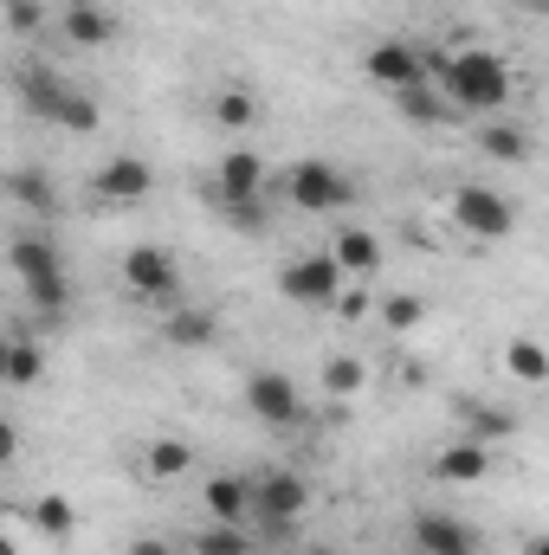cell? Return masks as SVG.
<instances>
[{
    "mask_svg": "<svg viewBox=\"0 0 549 555\" xmlns=\"http://www.w3.org/2000/svg\"><path fill=\"white\" fill-rule=\"evenodd\" d=\"M478 155H485V162H505V168H524V162L537 155V142H531L524 124L491 117V124H478Z\"/></svg>",
    "mask_w": 549,
    "mask_h": 555,
    "instance_id": "cell-22",
    "label": "cell"
},
{
    "mask_svg": "<svg viewBox=\"0 0 549 555\" xmlns=\"http://www.w3.org/2000/svg\"><path fill=\"white\" fill-rule=\"evenodd\" d=\"M395 111L408 117L413 130H446V124H459V111H452V98H446L439 85H413V91H401Z\"/></svg>",
    "mask_w": 549,
    "mask_h": 555,
    "instance_id": "cell-25",
    "label": "cell"
},
{
    "mask_svg": "<svg viewBox=\"0 0 549 555\" xmlns=\"http://www.w3.org/2000/svg\"><path fill=\"white\" fill-rule=\"evenodd\" d=\"M524 555H549V530H531L524 537Z\"/></svg>",
    "mask_w": 549,
    "mask_h": 555,
    "instance_id": "cell-36",
    "label": "cell"
},
{
    "mask_svg": "<svg viewBox=\"0 0 549 555\" xmlns=\"http://www.w3.org/2000/svg\"><path fill=\"white\" fill-rule=\"evenodd\" d=\"M149 194H155V168L142 155H104L91 168V201H104V207H137Z\"/></svg>",
    "mask_w": 549,
    "mask_h": 555,
    "instance_id": "cell-11",
    "label": "cell"
},
{
    "mask_svg": "<svg viewBox=\"0 0 549 555\" xmlns=\"http://www.w3.org/2000/svg\"><path fill=\"white\" fill-rule=\"evenodd\" d=\"M291 555H343V550H330V543H297Z\"/></svg>",
    "mask_w": 549,
    "mask_h": 555,
    "instance_id": "cell-37",
    "label": "cell"
},
{
    "mask_svg": "<svg viewBox=\"0 0 549 555\" xmlns=\"http://www.w3.org/2000/svg\"><path fill=\"white\" fill-rule=\"evenodd\" d=\"M124 555H181L168 537H155V530H137L130 543H124Z\"/></svg>",
    "mask_w": 549,
    "mask_h": 555,
    "instance_id": "cell-34",
    "label": "cell"
},
{
    "mask_svg": "<svg viewBox=\"0 0 549 555\" xmlns=\"http://www.w3.org/2000/svg\"><path fill=\"white\" fill-rule=\"evenodd\" d=\"M246 414L259 426H297L304 420V395L284 369H253L246 375Z\"/></svg>",
    "mask_w": 549,
    "mask_h": 555,
    "instance_id": "cell-13",
    "label": "cell"
},
{
    "mask_svg": "<svg viewBox=\"0 0 549 555\" xmlns=\"http://www.w3.org/2000/svg\"><path fill=\"white\" fill-rule=\"evenodd\" d=\"M349 272L336 266V253H297L278 266V297L284 304H304V310H336Z\"/></svg>",
    "mask_w": 549,
    "mask_h": 555,
    "instance_id": "cell-8",
    "label": "cell"
},
{
    "mask_svg": "<svg viewBox=\"0 0 549 555\" xmlns=\"http://www.w3.org/2000/svg\"><path fill=\"white\" fill-rule=\"evenodd\" d=\"M518 7H531V13H549V0H518Z\"/></svg>",
    "mask_w": 549,
    "mask_h": 555,
    "instance_id": "cell-38",
    "label": "cell"
},
{
    "mask_svg": "<svg viewBox=\"0 0 549 555\" xmlns=\"http://www.w3.org/2000/svg\"><path fill=\"white\" fill-rule=\"evenodd\" d=\"M7 266H13L26 304H33V323L20 317V330H65V310H72V266H65L59 240L26 227V233L7 240Z\"/></svg>",
    "mask_w": 549,
    "mask_h": 555,
    "instance_id": "cell-1",
    "label": "cell"
},
{
    "mask_svg": "<svg viewBox=\"0 0 549 555\" xmlns=\"http://www.w3.org/2000/svg\"><path fill=\"white\" fill-rule=\"evenodd\" d=\"M13 98L39 117V124H59L65 137H91L98 124H104V104L85 91V85H72L65 72H52V65H20L13 72Z\"/></svg>",
    "mask_w": 549,
    "mask_h": 555,
    "instance_id": "cell-3",
    "label": "cell"
},
{
    "mask_svg": "<svg viewBox=\"0 0 549 555\" xmlns=\"http://www.w3.org/2000/svg\"><path fill=\"white\" fill-rule=\"evenodd\" d=\"M117 278H124V291H130L137 304H155V310H175V297H181V259H175L168 246H155V240L130 246V253L117 259Z\"/></svg>",
    "mask_w": 549,
    "mask_h": 555,
    "instance_id": "cell-7",
    "label": "cell"
},
{
    "mask_svg": "<svg viewBox=\"0 0 549 555\" xmlns=\"http://www.w3.org/2000/svg\"><path fill=\"white\" fill-rule=\"evenodd\" d=\"M505 375L524 382V388H549V349L537 336H511L505 343Z\"/></svg>",
    "mask_w": 549,
    "mask_h": 555,
    "instance_id": "cell-27",
    "label": "cell"
},
{
    "mask_svg": "<svg viewBox=\"0 0 549 555\" xmlns=\"http://www.w3.org/2000/svg\"><path fill=\"white\" fill-rule=\"evenodd\" d=\"M317 382H323L330 401H356V395L369 388V362H362V356H330V362L317 369Z\"/></svg>",
    "mask_w": 549,
    "mask_h": 555,
    "instance_id": "cell-29",
    "label": "cell"
},
{
    "mask_svg": "<svg viewBox=\"0 0 549 555\" xmlns=\"http://www.w3.org/2000/svg\"><path fill=\"white\" fill-rule=\"evenodd\" d=\"M452 420H459V439H478V446H498V439L518 433V414L498 408V401H485V395H459Z\"/></svg>",
    "mask_w": 549,
    "mask_h": 555,
    "instance_id": "cell-15",
    "label": "cell"
},
{
    "mask_svg": "<svg viewBox=\"0 0 549 555\" xmlns=\"http://www.w3.org/2000/svg\"><path fill=\"white\" fill-rule=\"evenodd\" d=\"M408 550L413 555H478V530L452 511H413L408 517Z\"/></svg>",
    "mask_w": 549,
    "mask_h": 555,
    "instance_id": "cell-12",
    "label": "cell"
},
{
    "mask_svg": "<svg viewBox=\"0 0 549 555\" xmlns=\"http://www.w3.org/2000/svg\"><path fill=\"white\" fill-rule=\"evenodd\" d=\"M375 323H382L388 336H413V330L426 323V297H413V291H388V297L375 304Z\"/></svg>",
    "mask_w": 549,
    "mask_h": 555,
    "instance_id": "cell-30",
    "label": "cell"
},
{
    "mask_svg": "<svg viewBox=\"0 0 549 555\" xmlns=\"http://www.w3.org/2000/svg\"><path fill=\"white\" fill-rule=\"evenodd\" d=\"M278 181H284V201H291L297 214H349V207L362 201L356 175H349V168H336V162H323V155L291 162Z\"/></svg>",
    "mask_w": 549,
    "mask_h": 555,
    "instance_id": "cell-5",
    "label": "cell"
},
{
    "mask_svg": "<svg viewBox=\"0 0 549 555\" xmlns=\"http://www.w3.org/2000/svg\"><path fill=\"white\" fill-rule=\"evenodd\" d=\"M46 20H52L46 0H7V33H13V39H33Z\"/></svg>",
    "mask_w": 549,
    "mask_h": 555,
    "instance_id": "cell-32",
    "label": "cell"
},
{
    "mask_svg": "<svg viewBox=\"0 0 549 555\" xmlns=\"http://www.w3.org/2000/svg\"><path fill=\"white\" fill-rule=\"evenodd\" d=\"M188 555H259V537L246 524H207L188 537Z\"/></svg>",
    "mask_w": 549,
    "mask_h": 555,
    "instance_id": "cell-28",
    "label": "cell"
},
{
    "mask_svg": "<svg viewBox=\"0 0 549 555\" xmlns=\"http://www.w3.org/2000/svg\"><path fill=\"white\" fill-rule=\"evenodd\" d=\"M433 85L452 98L459 117H505V104H511V91H518V72H511V59L491 52V46H459V52L433 59Z\"/></svg>",
    "mask_w": 549,
    "mask_h": 555,
    "instance_id": "cell-2",
    "label": "cell"
},
{
    "mask_svg": "<svg viewBox=\"0 0 549 555\" xmlns=\"http://www.w3.org/2000/svg\"><path fill=\"white\" fill-rule=\"evenodd\" d=\"M207 524H253V472H214L201 485Z\"/></svg>",
    "mask_w": 549,
    "mask_h": 555,
    "instance_id": "cell-14",
    "label": "cell"
},
{
    "mask_svg": "<svg viewBox=\"0 0 549 555\" xmlns=\"http://www.w3.org/2000/svg\"><path fill=\"white\" fill-rule=\"evenodd\" d=\"M52 26H59L72 46H85V52H98V46L117 39V20L104 13V0H65V7L52 13Z\"/></svg>",
    "mask_w": 549,
    "mask_h": 555,
    "instance_id": "cell-18",
    "label": "cell"
},
{
    "mask_svg": "<svg viewBox=\"0 0 549 555\" xmlns=\"http://www.w3.org/2000/svg\"><path fill=\"white\" fill-rule=\"evenodd\" d=\"M13 459H20V426L0 420V465H13Z\"/></svg>",
    "mask_w": 549,
    "mask_h": 555,
    "instance_id": "cell-35",
    "label": "cell"
},
{
    "mask_svg": "<svg viewBox=\"0 0 549 555\" xmlns=\"http://www.w3.org/2000/svg\"><path fill=\"white\" fill-rule=\"evenodd\" d=\"M168 349H214L220 343V310H201V304H175L162 310V330H155Z\"/></svg>",
    "mask_w": 549,
    "mask_h": 555,
    "instance_id": "cell-17",
    "label": "cell"
},
{
    "mask_svg": "<svg viewBox=\"0 0 549 555\" xmlns=\"http://www.w3.org/2000/svg\"><path fill=\"white\" fill-rule=\"evenodd\" d=\"M7 201H13L26 220H39V227L65 207V201H59V188H52V175H46V168H33V162H20V168L7 175Z\"/></svg>",
    "mask_w": 549,
    "mask_h": 555,
    "instance_id": "cell-19",
    "label": "cell"
},
{
    "mask_svg": "<svg viewBox=\"0 0 549 555\" xmlns=\"http://www.w3.org/2000/svg\"><path fill=\"white\" fill-rule=\"evenodd\" d=\"M336 317H343V323H362V317H375V297H369V284H362V278H349V284H343V297H336Z\"/></svg>",
    "mask_w": 549,
    "mask_h": 555,
    "instance_id": "cell-33",
    "label": "cell"
},
{
    "mask_svg": "<svg viewBox=\"0 0 549 555\" xmlns=\"http://www.w3.org/2000/svg\"><path fill=\"white\" fill-rule=\"evenodd\" d=\"M39 375H46V349H39V336H33V330H20V323H13V330H7V343H0V382H7V388H33Z\"/></svg>",
    "mask_w": 549,
    "mask_h": 555,
    "instance_id": "cell-21",
    "label": "cell"
},
{
    "mask_svg": "<svg viewBox=\"0 0 549 555\" xmlns=\"http://www.w3.org/2000/svg\"><path fill=\"white\" fill-rule=\"evenodd\" d=\"M310 504H317V491H310V478H304L297 465H266V472H253V537H259V543L284 550V543L297 537V524L310 517Z\"/></svg>",
    "mask_w": 549,
    "mask_h": 555,
    "instance_id": "cell-4",
    "label": "cell"
},
{
    "mask_svg": "<svg viewBox=\"0 0 549 555\" xmlns=\"http://www.w3.org/2000/svg\"><path fill=\"white\" fill-rule=\"evenodd\" d=\"M362 78L382 85L388 98H401L413 85H433V59H426L413 39H375V46L362 52Z\"/></svg>",
    "mask_w": 549,
    "mask_h": 555,
    "instance_id": "cell-9",
    "label": "cell"
},
{
    "mask_svg": "<svg viewBox=\"0 0 549 555\" xmlns=\"http://www.w3.org/2000/svg\"><path fill=\"white\" fill-rule=\"evenodd\" d=\"M426 472H433L439 485H478V478H491V446H478V439H459V433H452V446H439Z\"/></svg>",
    "mask_w": 549,
    "mask_h": 555,
    "instance_id": "cell-20",
    "label": "cell"
},
{
    "mask_svg": "<svg viewBox=\"0 0 549 555\" xmlns=\"http://www.w3.org/2000/svg\"><path fill=\"white\" fill-rule=\"evenodd\" d=\"M518 220H524V207H518L505 188H491V181H465V188H452V227H459L465 240L498 246V240L518 233Z\"/></svg>",
    "mask_w": 549,
    "mask_h": 555,
    "instance_id": "cell-6",
    "label": "cell"
},
{
    "mask_svg": "<svg viewBox=\"0 0 549 555\" xmlns=\"http://www.w3.org/2000/svg\"><path fill=\"white\" fill-rule=\"evenodd\" d=\"M201 459H194V446L188 439H168V433H155L149 446H142V478L149 485H175V478H188Z\"/></svg>",
    "mask_w": 549,
    "mask_h": 555,
    "instance_id": "cell-23",
    "label": "cell"
},
{
    "mask_svg": "<svg viewBox=\"0 0 549 555\" xmlns=\"http://www.w3.org/2000/svg\"><path fill=\"white\" fill-rule=\"evenodd\" d=\"M266 181H272V168H266L259 149H227V155L214 162V175L201 181V201H207V207H227V201H266Z\"/></svg>",
    "mask_w": 549,
    "mask_h": 555,
    "instance_id": "cell-10",
    "label": "cell"
},
{
    "mask_svg": "<svg viewBox=\"0 0 549 555\" xmlns=\"http://www.w3.org/2000/svg\"><path fill=\"white\" fill-rule=\"evenodd\" d=\"M259 117H266V104H259L246 85H220V91L207 98V124H214V130H253Z\"/></svg>",
    "mask_w": 549,
    "mask_h": 555,
    "instance_id": "cell-26",
    "label": "cell"
},
{
    "mask_svg": "<svg viewBox=\"0 0 549 555\" xmlns=\"http://www.w3.org/2000/svg\"><path fill=\"white\" fill-rule=\"evenodd\" d=\"M214 214H220L233 233H246V240L272 227V201H227V207H214Z\"/></svg>",
    "mask_w": 549,
    "mask_h": 555,
    "instance_id": "cell-31",
    "label": "cell"
},
{
    "mask_svg": "<svg viewBox=\"0 0 549 555\" xmlns=\"http://www.w3.org/2000/svg\"><path fill=\"white\" fill-rule=\"evenodd\" d=\"M26 524H33L46 543H72V537H78V504H72L65 491H39V498L26 504Z\"/></svg>",
    "mask_w": 549,
    "mask_h": 555,
    "instance_id": "cell-24",
    "label": "cell"
},
{
    "mask_svg": "<svg viewBox=\"0 0 549 555\" xmlns=\"http://www.w3.org/2000/svg\"><path fill=\"white\" fill-rule=\"evenodd\" d=\"M330 253H336V266H343V272L362 278V284H369V278H382V266H388V253H382V233H375V227H362V220H356V227H336Z\"/></svg>",
    "mask_w": 549,
    "mask_h": 555,
    "instance_id": "cell-16",
    "label": "cell"
}]
</instances>
